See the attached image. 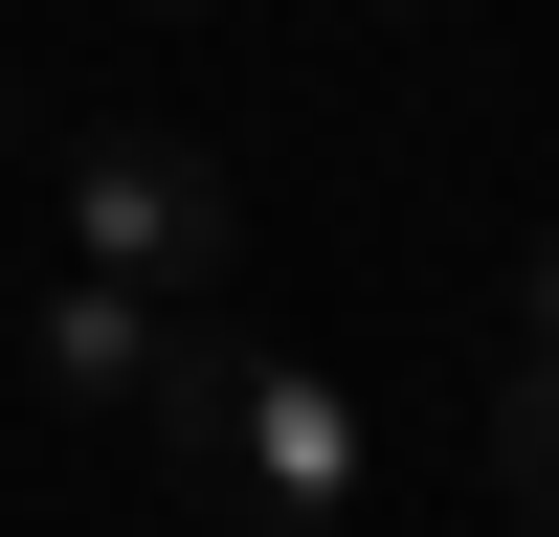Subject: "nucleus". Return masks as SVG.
Returning a JSON list of instances; mask_svg holds the SVG:
<instances>
[{
  "label": "nucleus",
  "instance_id": "nucleus-4",
  "mask_svg": "<svg viewBox=\"0 0 559 537\" xmlns=\"http://www.w3.org/2000/svg\"><path fill=\"white\" fill-rule=\"evenodd\" d=\"M492 470L559 515V358H537V336H515V381H492Z\"/></svg>",
  "mask_w": 559,
  "mask_h": 537
},
{
  "label": "nucleus",
  "instance_id": "nucleus-7",
  "mask_svg": "<svg viewBox=\"0 0 559 537\" xmlns=\"http://www.w3.org/2000/svg\"><path fill=\"white\" fill-rule=\"evenodd\" d=\"M0 134H23V90H0Z\"/></svg>",
  "mask_w": 559,
  "mask_h": 537
},
{
  "label": "nucleus",
  "instance_id": "nucleus-6",
  "mask_svg": "<svg viewBox=\"0 0 559 537\" xmlns=\"http://www.w3.org/2000/svg\"><path fill=\"white\" fill-rule=\"evenodd\" d=\"M134 23H179V45H202V23H247V0H134Z\"/></svg>",
  "mask_w": 559,
  "mask_h": 537
},
{
  "label": "nucleus",
  "instance_id": "nucleus-1",
  "mask_svg": "<svg viewBox=\"0 0 559 537\" xmlns=\"http://www.w3.org/2000/svg\"><path fill=\"white\" fill-rule=\"evenodd\" d=\"M157 470L202 492V515H247V537H336L381 448H358V403L313 381V358H202V403L157 426Z\"/></svg>",
  "mask_w": 559,
  "mask_h": 537
},
{
  "label": "nucleus",
  "instance_id": "nucleus-3",
  "mask_svg": "<svg viewBox=\"0 0 559 537\" xmlns=\"http://www.w3.org/2000/svg\"><path fill=\"white\" fill-rule=\"evenodd\" d=\"M224 336H179V291H112V268H45V403H90V426L157 448L179 403H202Z\"/></svg>",
  "mask_w": 559,
  "mask_h": 537
},
{
  "label": "nucleus",
  "instance_id": "nucleus-5",
  "mask_svg": "<svg viewBox=\"0 0 559 537\" xmlns=\"http://www.w3.org/2000/svg\"><path fill=\"white\" fill-rule=\"evenodd\" d=\"M515 313H537V358H559V224H537V268H515Z\"/></svg>",
  "mask_w": 559,
  "mask_h": 537
},
{
  "label": "nucleus",
  "instance_id": "nucleus-2",
  "mask_svg": "<svg viewBox=\"0 0 559 537\" xmlns=\"http://www.w3.org/2000/svg\"><path fill=\"white\" fill-rule=\"evenodd\" d=\"M68 268H112V291H224V268H247V179H224L202 134H90L68 157Z\"/></svg>",
  "mask_w": 559,
  "mask_h": 537
}]
</instances>
